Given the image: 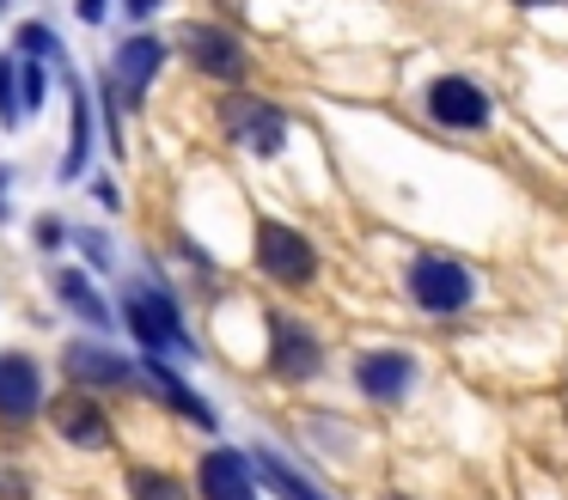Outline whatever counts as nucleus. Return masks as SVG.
Instances as JSON below:
<instances>
[{
  "label": "nucleus",
  "mask_w": 568,
  "mask_h": 500,
  "mask_svg": "<svg viewBox=\"0 0 568 500\" xmlns=\"http://www.w3.org/2000/svg\"><path fill=\"white\" fill-rule=\"evenodd\" d=\"M123 329L129 341H135L141 354H160V360H196V336H190L184 324V305H178L172 287H160V280H135V287L123 293Z\"/></svg>",
  "instance_id": "nucleus-1"
},
{
  "label": "nucleus",
  "mask_w": 568,
  "mask_h": 500,
  "mask_svg": "<svg viewBox=\"0 0 568 500\" xmlns=\"http://www.w3.org/2000/svg\"><path fill=\"white\" fill-rule=\"evenodd\" d=\"M324 366H331L324 329L300 312L270 305V312H263V373H270L275 385H312V378H324Z\"/></svg>",
  "instance_id": "nucleus-2"
},
{
  "label": "nucleus",
  "mask_w": 568,
  "mask_h": 500,
  "mask_svg": "<svg viewBox=\"0 0 568 500\" xmlns=\"http://www.w3.org/2000/svg\"><path fill=\"white\" fill-rule=\"evenodd\" d=\"M251 268H257L263 280H275L282 293H306L312 280L324 275V251L312 244V232L294 226V220L257 214V226H251Z\"/></svg>",
  "instance_id": "nucleus-3"
},
{
  "label": "nucleus",
  "mask_w": 568,
  "mask_h": 500,
  "mask_svg": "<svg viewBox=\"0 0 568 500\" xmlns=\"http://www.w3.org/2000/svg\"><path fill=\"white\" fill-rule=\"evenodd\" d=\"M404 299L422 317H465L477 305V268L453 251H416L404 263Z\"/></svg>",
  "instance_id": "nucleus-4"
},
{
  "label": "nucleus",
  "mask_w": 568,
  "mask_h": 500,
  "mask_svg": "<svg viewBox=\"0 0 568 500\" xmlns=\"http://www.w3.org/2000/svg\"><path fill=\"white\" fill-rule=\"evenodd\" d=\"M172 49H178V61H184L196 80L221 85V92H239V85L251 80L245 37H239L233 24H221V19H184L178 37H172Z\"/></svg>",
  "instance_id": "nucleus-5"
},
{
  "label": "nucleus",
  "mask_w": 568,
  "mask_h": 500,
  "mask_svg": "<svg viewBox=\"0 0 568 500\" xmlns=\"http://www.w3.org/2000/svg\"><path fill=\"white\" fill-rule=\"evenodd\" d=\"M214 122H221V134L251 159H282L287 129H294V122H287V104H275V98H263V92H226L221 104H214Z\"/></svg>",
  "instance_id": "nucleus-6"
},
{
  "label": "nucleus",
  "mask_w": 568,
  "mask_h": 500,
  "mask_svg": "<svg viewBox=\"0 0 568 500\" xmlns=\"http://www.w3.org/2000/svg\"><path fill=\"white\" fill-rule=\"evenodd\" d=\"M422 116L440 134H483L495 129V92L483 80H470V73L446 68L422 85Z\"/></svg>",
  "instance_id": "nucleus-7"
},
{
  "label": "nucleus",
  "mask_w": 568,
  "mask_h": 500,
  "mask_svg": "<svg viewBox=\"0 0 568 500\" xmlns=\"http://www.w3.org/2000/svg\"><path fill=\"white\" fill-rule=\"evenodd\" d=\"M348 378H355L361 402H373V409H404L422 385V360L409 348H397V341H373V348H355Z\"/></svg>",
  "instance_id": "nucleus-8"
},
{
  "label": "nucleus",
  "mask_w": 568,
  "mask_h": 500,
  "mask_svg": "<svg viewBox=\"0 0 568 500\" xmlns=\"http://www.w3.org/2000/svg\"><path fill=\"white\" fill-rule=\"evenodd\" d=\"M50 415V378L31 348H0V427L26 433L31 421Z\"/></svg>",
  "instance_id": "nucleus-9"
},
{
  "label": "nucleus",
  "mask_w": 568,
  "mask_h": 500,
  "mask_svg": "<svg viewBox=\"0 0 568 500\" xmlns=\"http://www.w3.org/2000/svg\"><path fill=\"white\" fill-rule=\"evenodd\" d=\"M178 49L165 43L160 31H129L123 43L111 49V85H116V98H123V110L135 116V110H148V92H153V80L165 73V61H172Z\"/></svg>",
  "instance_id": "nucleus-10"
},
{
  "label": "nucleus",
  "mask_w": 568,
  "mask_h": 500,
  "mask_svg": "<svg viewBox=\"0 0 568 500\" xmlns=\"http://www.w3.org/2000/svg\"><path fill=\"white\" fill-rule=\"evenodd\" d=\"M43 421H50V433L74 451H111V439H116V421H111V409H104V397L99 390H80V385L55 390Z\"/></svg>",
  "instance_id": "nucleus-11"
},
{
  "label": "nucleus",
  "mask_w": 568,
  "mask_h": 500,
  "mask_svg": "<svg viewBox=\"0 0 568 500\" xmlns=\"http://www.w3.org/2000/svg\"><path fill=\"white\" fill-rule=\"evenodd\" d=\"M62 373H68V385H80V390H129V385H141V366L129 360V354H116L111 341H92V336H74L62 348Z\"/></svg>",
  "instance_id": "nucleus-12"
},
{
  "label": "nucleus",
  "mask_w": 568,
  "mask_h": 500,
  "mask_svg": "<svg viewBox=\"0 0 568 500\" xmlns=\"http://www.w3.org/2000/svg\"><path fill=\"white\" fill-rule=\"evenodd\" d=\"M190 482H196V500H263L257 494V458H245L239 446H202Z\"/></svg>",
  "instance_id": "nucleus-13"
},
{
  "label": "nucleus",
  "mask_w": 568,
  "mask_h": 500,
  "mask_svg": "<svg viewBox=\"0 0 568 500\" xmlns=\"http://www.w3.org/2000/svg\"><path fill=\"white\" fill-rule=\"evenodd\" d=\"M141 385H148L153 397H160L165 409L178 415V421L202 427V433H214V427H221V415H214V402H202L196 390H190L184 378L172 373V360H160V354H148V360H141Z\"/></svg>",
  "instance_id": "nucleus-14"
},
{
  "label": "nucleus",
  "mask_w": 568,
  "mask_h": 500,
  "mask_svg": "<svg viewBox=\"0 0 568 500\" xmlns=\"http://www.w3.org/2000/svg\"><path fill=\"white\" fill-rule=\"evenodd\" d=\"M50 293L62 299V312L68 317H80L87 329H116V305H104L99 299V287H92V275H80V268H55L50 275Z\"/></svg>",
  "instance_id": "nucleus-15"
},
{
  "label": "nucleus",
  "mask_w": 568,
  "mask_h": 500,
  "mask_svg": "<svg viewBox=\"0 0 568 500\" xmlns=\"http://www.w3.org/2000/svg\"><path fill=\"white\" fill-rule=\"evenodd\" d=\"M123 494L129 500H196V482H184V476L165 470V463H129Z\"/></svg>",
  "instance_id": "nucleus-16"
},
{
  "label": "nucleus",
  "mask_w": 568,
  "mask_h": 500,
  "mask_svg": "<svg viewBox=\"0 0 568 500\" xmlns=\"http://www.w3.org/2000/svg\"><path fill=\"white\" fill-rule=\"evenodd\" d=\"M68 104H74V141H68L55 177L74 183V177H87V159H92V104H87V85L80 80H68Z\"/></svg>",
  "instance_id": "nucleus-17"
},
{
  "label": "nucleus",
  "mask_w": 568,
  "mask_h": 500,
  "mask_svg": "<svg viewBox=\"0 0 568 500\" xmlns=\"http://www.w3.org/2000/svg\"><path fill=\"white\" fill-rule=\"evenodd\" d=\"M43 104H50V61L19 55V110H26V116H38Z\"/></svg>",
  "instance_id": "nucleus-18"
},
{
  "label": "nucleus",
  "mask_w": 568,
  "mask_h": 500,
  "mask_svg": "<svg viewBox=\"0 0 568 500\" xmlns=\"http://www.w3.org/2000/svg\"><path fill=\"white\" fill-rule=\"evenodd\" d=\"M13 55H31V61H62V43H55L50 24L26 19V24L13 31Z\"/></svg>",
  "instance_id": "nucleus-19"
},
{
  "label": "nucleus",
  "mask_w": 568,
  "mask_h": 500,
  "mask_svg": "<svg viewBox=\"0 0 568 500\" xmlns=\"http://www.w3.org/2000/svg\"><path fill=\"white\" fill-rule=\"evenodd\" d=\"M26 110H19V55H0V129H19Z\"/></svg>",
  "instance_id": "nucleus-20"
},
{
  "label": "nucleus",
  "mask_w": 568,
  "mask_h": 500,
  "mask_svg": "<svg viewBox=\"0 0 568 500\" xmlns=\"http://www.w3.org/2000/svg\"><path fill=\"white\" fill-rule=\"evenodd\" d=\"M68 238H74V226H68V220H62V214H43V220H38V226H31V244H38V251H43V256H55V251H62V244H68Z\"/></svg>",
  "instance_id": "nucleus-21"
},
{
  "label": "nucleus",
  "mask_w": 568,
  "mask_h": 500,
  "mask_svg": "<svg viewBox=\"0 0 568 500\" xmlns=\"http://www.w3.org/2000/svg\"><path fill=\"white\" fill-rule=\"evenodd\" d=\"M0 500H31V476L19 463H0Z\"/></svg>",
  "instance_id": "nucleus-22"
},
{
  "label": "nucleus",
  "mask_w": 568,
  "mask_h": 500,
  "mask_svg": "<svg viewBox=\"0 0 568 500\" xmlns=\"http://www.w3.org/2000/svg\"><path fill=\"white\" fill-rule=\"evenodd\" d=\"M92 202H99L104 214H116V207H123V190H116L111 177H92Z\"/></svg>",
  "instance_id": "nucleus-23"
},
{
  "label": "nucleus",
  "mask_w": 568,
  "mask_h": 500,
  "mask_svg": "<svg viewBox=\"0 0 568 500\" xmlns=\"http://www.w3.org/2000/svg\"><path fill=\"white\" fill-rule=\"evenodd\" d=\"M74 19L80 24H104L111 19V0H74Z\"/></svg>",
  "instance_id": "nucleus-24"
},
{
  "label": "nucleus",
  "mask_w": 568,
  "mask_h": 500,
  "mask_svg": "<svg viewBox=\"0 0 568 500\" xmlns=\"http://www.w3.org/2000/svg\"><path fill=\"white\" fill-rule=\"evenodd\" d=\"M153 12H165V0H123V19H135V24H148Z\"/></svg>",
  "instance_id": "nucleus-25"
},
{
  "label": "nucleus",
  "mask_w": 568,
  "mask_h": 500,
  "mask_svg": "<svg viewBox=\"0 0 568 500\" xmlns=\"http://www.w3.org/2000/svg\"><path fill=\"white\" fill-rule=\"evenodd\" d=\"M7 190H13V165H0V226L13 220V202H7Z\"/></svg>",
  "instance_id": "nucleus-26"
},
{
  "label": "nucleus",
  "mask_w": 568,
  "mask_h": 500,
  "mask_svg": "<svg viewBox=\"0 0 568 500\" xmlns=\"http://www.w3.org/2000/svg\"><path fill=\"white\" fill-rule=\"evenodd\" d=\"M507 7H526V12H544V7H556V0H507Z\"/></svg>",
  "instance_id": "nucleus-27"
},
{
  "label": "nucleus",
  "mask_w": 568,
  "mask_h": 500,
  "mask_svg": "<svg viewBox=\"0 0 568 500\" xmlns=\"http://www.w3.org/2000/svg\"><path fill=\"white\" fill-rule=\"evenodd\" d=\"M385 500H409V494H385Z\"/></svg>",
  "instance_id": "nucleus-28"
},
{
  "label": "nucleus",
  "mask_w": 568,
  "mask_h": 500,
  "mask_svg": "<svg viewBox=\"0 0 568 500\" xmlns=\"http://www.w3.org/2000/svg\"><path fill=\"white\" fill-rule=\"evenodd\" d=\"M0 12H7V0H0Z\"/></svg>",
  "instance_id": "nucleus-29"
}]
</instances>
